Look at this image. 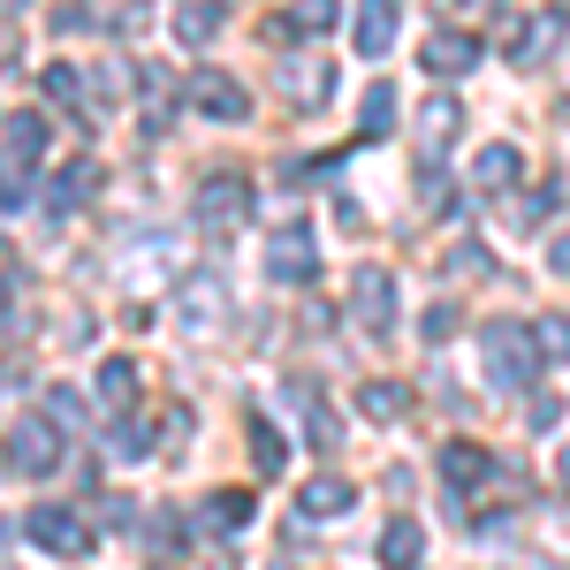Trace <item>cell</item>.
I'll return each instance as SVG.
<instances>
[{"instance_id": "obj_1", "label": "cell", "mask_w": 570, "mask_h": 570, "mask_svg": "<svg viewBox=\"0 0 570 570\" xmlns=\"http://www.w3.org/2000/svg\"><path fill=\"white\" fill-rule=\"evenodd\" d=\"M480 351H487V381L494 389H532V373H540V351H532V327H510V320H494L480 335Z\"/></svg>"}, {"instance_id": "obj_2", "label": "cell", "mask_w": 570, "mask_h": 570, "mask_svg": "<svg viewBox=\"0 0 570 570\" xmlns=\"http://www.w3.org/2000/svg\"><path fill=\"white\" fill-rule=\"evenodd\" d=\"M8 464H16V472H31V480H53V472H61V426L39 419V411H31V419H16V434H8Z\"/></svg>"}, {"instance_id": "obj_3", "label": "cell", "mask_w": 570, "mask_h": 570, "mask_svg": "<svg viewBox=\"0 0 570 570\" xmlns=\"http://www.w3.org/2000/svg\"><path fill=\"white\" fill-rule=\"evenodd\" d=\"M351 320H357V335H389L395 327V274L389 266H357L351 274Z\"/></svg>"}, {"instance_id": "obj_4", "label": "cell", "mask_w": 570, "mask_h": 570, "mask_svg": "<svg viewBox=\"0 0 570 570\" xmlns=\"http://www.w3.org/2000/svg\"><path fill=\"white\" fill-rule=\"evenodd\" d=\"M266 274H274V282H289V289L320 274V236H312L305 220H289V228H274V236H266Z\"/></svg>"}, {"instance_id": "obj_5", "label": "cell", "mask_w": 570, "mask_h": 570, "mask_svg": "<svg viewBox=\"0 0 570 570\" xmlns=\"http://www.w3.org/2000/svg\"><path fill=\"white\" fill-rule=\"evenodd\" d=\"M23 532L39 540L46 556H91V525L77 510H61V502H39V510L23 518Z\"/></svg>"}, {"instance_id": "obj_6", "label": "cell", "mask_w": 570, "mask_h": 570, "mask_svg": "<svg viewBox=\"0 0 570 570\" xmlns=\"http://www.w3.org/2000/svg\"><path fill=\"white\" fill-rule=\"evenodd\" d=\"M327 91H335V61L327 53H289L282 61V99L289 107H320Z\"/></svg>"}, {"instance_id": "obj_7", "label": "cell", "mask_w": 570, "mask_h": 570, "mask_svg": "<svg viewBox=\"0 0 570 570\" xmlns=\"http://www.w3.org/2000/svg\"><path fill=\"white\" fill-rule=\"evenodd\" d=\"M190 107L214 115V122H244V115H252V91L236 85L228 69H206V77H190Z\"/></svg>"}, {"instance_id": "obj_8", "label": "cell", "mask_w": 570, "mask_h": 570, "mask_svg": "<svg viewBox=\"0 0 570 570\" xmlns=\"http://www.w3.org/2000/svg\"><path fill=\"white\" fill-rule=\"evenodd\" d=\"M244 214H252V183H244V176H206V183H198V220L236 228Z\"/></svg>"}, {"instance_id": "obj_9", "label": "cell", "mask_w": 570, "mask_h": 570, "mask_svg": "<svg viewBox=\"0 0 570 570\" xmlns=\"http://www.w3.org/2000/svg\"><path fill=\"white\" fill-rule=\"evenodd\" d=\"M357 502V487L343 480V472H320V480H305V494H297V510H305L312 525H327V518H343Z\"/></svg>"}, {"instance_id": "obj_10", "label": "cell", "mask_w": 570, "mask_h": 570, "mask_svg": "<svg viewBox=\"0 0 570 570\" xmlns=\"http://www.w3.org/2000/svg\"><path fill=\"white\" fill-rule=\"evenodd\" d=\"M464 130V107L449 99V91H434L426 107H419V145H426V160H441L449 153V137Z\"/></svg>"}, {"instance_id": "obj_11", "label": "cell", "mask_w": 570, "mask_h": 570, "mask_svg": "<svg viewBox=\"0 0 570 570\" xmlns=\"http://www.w3.org/2000/svg\"><path fill=\"white\" fill-rule=\"evenodd\" d=\"M472 61H480V39L472 31H434L426 39V77H464Z\"/></svg>"}, {"instance_id": "obj_12", "label": "cell", "mask_w": 570, "mask_h": 570, "mask_svg": "<svg viewBox=\"0 0 570 570\" xmlns=\"http://www.w3.org/2000/svg\"><path fill=\"white\" fill-rule=\"evenodd\" d=\"M518 176H525V153L518 145H480V160H472V183L480 190H518Z\"/></svg>"}, {"instance_id": "obj_13", "label": "cell", "mask_w": 570, "mask_h": 570, "mask_svg": "<svg viewBox=\"0 0 570 570\" xmlns=\"http://www.w3.org/2000/svg\"><path fill=\"white\" fill-rule=\"evenodd\" d=\"M419 556H426L419 518H389V525H381V563H389V570H419Z\"/></svg>"}, {"instance_id": "obj_14", "label": "cell", "mask_w": 570, "mask_h": 570, "mask_svg": "<svg viewBox=\"0 0 570 570\" xmlns=\"http://www.w3.org/2000/svg\"><path fill=\"white\" fill-rule=\"evenodd\" d=\"M91 190H99V168H91V160H69L61 176L46 183V206H53V214H77Z\"/></svg>"}, {"instance_id": "obj_15", "label": "cell", "mask_w": 570, "mask_h": 570, "mask_svg": "<svg viewBox=\"0 0 570 570\" xmlns=\"http://www.w3.org/2000/svg\"><path fill=\"white\" fill-rule=\"evenodd\" d=\"M389 46H395V0H365V8H357V53L381 61Z\"/></svg>"}, {"instance_id": "obj_16", "label": "cell", "mask_w": 570, "mask_h": 570, "mask_svg": "<svg viewBox=\"0 0 570 570\" xmlns=\"http://www.w3.org/2000/svg\"><path fill=\"white\" fill-rule=\"evenodd\" d=\"M563 31H570V16H563V8H540V16H532L525 31L510 39V61H540V53H548V46L563 39Z\"/></svg>"}, {"instance_id": "obj_17", "label": "cell", "mask_w": 570, "mask_h": 570, "mask_svg": "<svg viewBox=\"0 0 570 570\" xmlns=\"http://www.w3.org/2000/svg\"><path fill=\"white\" fill-rule=\"evenodd\" d=\"M487 472H494V456H487L480 441H449V449H441V480L449 487H480Z\"/></svg>"}, {"instance_id": "obj_18", "label": "cell", "mask_w": 570, "mask_h": 570, "mask_svg": "<svg viewBox=\"0 0 570 570\" xmlns=\"http://www.w3.org/2000/svg\"><path fill=\"white\" fill-rule=\"evenodd\" d=\"M39 153H46V122L39 115H8V122H0V160H23V168H31Z\"/></svg>"}, {"instance_id": "obj_19", "label": "cell", "mask_w": 570, "mask_h": 570, "mask_svg": "<svg viewBox=\"0 0 570 570\" xmlns=\"http://www.w3.org/2000/svg\"><path fill=\"white\" fill-rule=\"evenodd\" d=\"M176 39L183 46H214L220 39V0H176Z\"/></svg>"}, {"instance_id": "obj_20", "label": "cell", "mask_w": 570, "mask_h": 570, "mask_svg": "<svg viewBox=\"0 0 570 570\" xmlns=\"http://www.w3.org/2000/svg\"><path fill=\"white\" fill-rule=\"evenodd\" d=\"M357 411L381 419V426H395V419L411 411V389H403V381H365V389H357Z\"/></svg>"}, {"instance_id": "obj_21", "label": "cell", "mask_w": 570, "mask_h": 570, "mask_svg": "<svg viewBox=\"0 0 570 570\" xmlns=\"http://www.w3.org/2000/svg\"><path fill=\"white\" fill-rule=\"evenodd\" d=\"M206 525L214 532H244L252 525V494H244V487H220L214 502H206Z\"/></svg>"}, {"instance_id": "obj_22", "label": "cell", "mask_w": 570, "mask_h": 570, "mask_svg": "<svg viewBox=\"0 0 570 570\" xmlns=\"http://www.w3.org/2000/svg\"><path fill=\"white\" fill-rule=\"evenodd\" d=\"M252 472L259 480H282L289 472V441L274 434V426H252Z\"/></svg>"}, {"instance_id": "obj_23", "label": "cell", "mask_w": 570, "mask_h": 570, "mask_svg": "<svg viewBox=\"0 0 570 570\" xmlns=\"http://www.w3.org/2000/svg\"><path fill=\"white\" fill-rule=\"evenodd\" d=\"M130 395H137V365L130 357H107V365H99V403L130 411Z\"/></svg>"}, {"instance_id": "obj_24", "label": "cell", "mask_w": 570, "mask_h": 570, "mask_svg": "<svg viewBox=\"0 0 570 570\" xmlns=\"http://www.w3.org/2000/svg\"><path fill=\"white\" fill-rule=\"evenodd\" d=\"M441 274H456V282L494 274V266H487V244H472V236H464V244H449V252H441Z\"/></svg>"}, {"instance_id": "obj_25", "label": "cell", "mask_w": 570, "mask_h": 570, "mask_svg": "<svg viewBox=\"0 0 570 570\" xmlns=\"http://www.w3.org/2000/svg\"><path fill=\"white\" fill-rule=\"evenodd\" d=\"M39 85H46V99H53V107H85V77H77L69 61H53Z\"/></svg>"}, {"instance_id": "obj_26", "label": "cell", "mask_w": 570, "mask_h": 570, "mask_svg": "<svg viewBox=\"0 0 570 570\" xmlns=\"http://www.w3.org/2000/svg\"><path fill=\"white\" fill-rule=\"evenodd\" d=\"M389 122H395V91H389V85H373V91H365V107H357V130L381 137Z\"/></svg>"}, {"instance_id": "obj_27", "label": "cell", "mask_w": 570, "mask_h": 570, "mask_svg": "<svg viewBox=\"0 0 570 570\" xmlns=\"http://www.w3.org/2000/svg\"><path fill=\"white\" fill-rule=\"evenodd\" d=\"M214 312H220V289H214V282H183V320H190V327H206Z\"/></svg>"}, {"instance_id": "obj_28", "label": "cell", "mask_w": 570, "mask_h": 570, "mask_svg": "<svg viewBox=\"0 0 570 570\" xmlns=\"http://www.w3.org/2000/svg\"><path fill=\"white\" fill-rule=\"evenodd\" d=\"M419 206H426V214H456V190L441 183V168H434V160L419 168Z\"/></svg>"}, {"instance_id": "obj_29", "label": "cell", "mask_w": 570, "mask_h": 570, "mask_svg": "<svg viewBox=\"0 0 570 570\" xmlns=\"http://www.w3.org/2000/svg\"><path fill=\"white\" fill-rule=\"evenodd\" d=\"M532 351L563 365V357H570V320H532Z\"/></svg>"}, {"instance_id": "obj_30", "label": "cell", "mask_w": 570, "mask_h": 570, "mask_svg": "<svg viewBox=\"0 0 570 570\" xmlns=\"http://www.w3.org/2000/svg\"><path fill=\"white\" fill-rule=\"evenodd\" d=\"M456 327H464V312H456V305H426V320H419V335H426V343H449Z\"/></svg>"}, {"instance_id": "obj_31", "label": "cell", "mask_w": 570, "mask_h": 570, "mask_svg": "<svg viewBox=\"0 0 570 570\" xmlns=\"http://www.w3.org/2000/svg\"><path fill=\"white\" fill-rule=\"evenodd\" d=\"M46 419H53V426H77V419H85V395L77 389H46Z\"/></svg>"}, {"instance_id": "obj_32", "label": "cell", "mask_w": 570, "mask_h": 570, "mask_svg": "<svg viewBox=\"0 0 570 570\" xmlns=\"http://www.w3.org/2000/svg\"><path fill=\"white\" fill-rule=\"evenodd\" d=\"M335 16H343L335 0H305V8H297V31H305V39H320V31H335Z\"/></svg>"}, {"instance_id": "obj_33", "label": "cell", "mask_w": 570, "mask_h": 570, "mask_svg": "<svg viewBox=\"0 0 570 570\" xmlns=\"http://www.w3.org/2000/svg\"><path fill=\"white\" fill-rule=\"evenodd\" d=\"M145 548H153V556H176V548H183V525H176V518H153V525H145Z\"/></svg>"}, {"instance_id": "obj_34", "label": "cell", "mask_w": 570, "mask_h": 570, "mask_svg": "<svg viewBox=\"0 0 570 570\" xmlns=\"http://www.w3.org/2000/svg\"><path fill=\"white\" fill-rule=\"evenodd\" d=\"M548 206H556V190H525V198H518V228H540Z\"/></svg>"}, {"instance_id": "obj_35", "label": "cell", "mask_w": 570, "mask_h": 570, "mask_svg": "<svg viewBox=\"0 0 570 570\" xmlns=\"http://www.w3.org/2000/svg\"><path fill=\"white\" fill-rule=\"evenodd\" d=\"M145 449H153V426H122V434H115V456H145Z\"/></svg>"}, {"instance_id": "obj_36", "label": "cell", "mask_w": 570, "mask_h": 570, "mask_svg": "<svg viewBox=\"0 0 570 570\" xmlns=\"http://www.w3.org/2000/svg\"><path fill=\"white\" fill-rule=\"evenodd\" d=\"M130 85H137V77L122 69V61H107V69H99V99H122Z\"/></svg>"}, {"instance_id": "obj_37", "label": "cell", "mask_w": 570, "mask_h": 570, "mask_svg": "<svg viewBox=\"0 0 570 570\" xmlns=\"http://www.w3.org/2000/svg\"><path fill=\"white\" fill-rule=\"evenodd\" d=\"M190 434V403H168V411H160V441H183Z\"/></svg>"}, {"instance_id": "obj_38", "label": "cell", "mask_w": 570, "mask_h": 570, "mask_svg": "<svg viewBox=\"0 0 570 570\" xmlns=\"http://www.w3.org/2000/svg\"><path fill=\"white\" fill-rule=\"evenodd\" d=\"M548 266H556V274H570V236H556V244H548Z\"/></svg>"}, {"instance_id": "obj_39", "label": "cell", "mask_w": 570, "mask_h": 570, "mask_svg": "<svg viewBox=\"0 0 570 570\" xmlns=\"http://www.w3.org/2000/svg\"><path fill=\"white\" fill-rule=\"evenodd\" d=\"M556 480H563V494H570V449H563V456H556Z\"/></svg>"}, {"instance_id": "obj_40", "label": "cell", "mask_w": 570, "mask_h": 570, "mask_svg": "<svg viewBox=\"0 0 570 570\" xmlns=\"http://www.w3.org/2000/svg\"><path fill=\"white\" fill-rule=\"evenodd\" d=\"M16 8H31V0H0V16H16Z\"/></svg>"}, {"instance_id": "obj_41", "label": "cell", "mask_w": 570, "mask_h": 570, "mask_svg": "<svg viewBox=\"0 0 570 570\" xmlns=\"http://www.w3.org/2000/svg\"><path fill=\"white\" fill-rule=\"evenodd\" d=\"M0 320H8V274H0Z\"/></svg>"}, {"instance_id": "obj_42", "label": "cell", "mask_w": 570, "mask_h": 570, "mask_svg": "<svg viewBox=\"0 0 570 570\" xmlns=\"http://www.w3.org/2000/svg\"><path fill=\"white\" fill-rule=\"evenodd\" d=\"M0 259H8V252H0Z\"/></svg>"}]
</instances>
